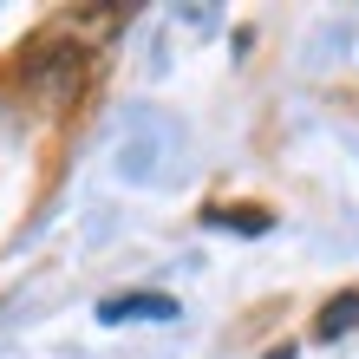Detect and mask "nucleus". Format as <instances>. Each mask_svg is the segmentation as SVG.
I'll return each instance as SVG.
<instances>
[{
    "mask_svg": "<svg viewBox=\"0 0 359 359\" xmlns=\"http://www.w3.org/2000/svg\"><path fill=\"white\" fill-rule=\"evenodd\" d=\"M20 79H27V92H39L46 104H66L79 92V79H86V46H79L72 33H46L39 46H27Z\"/></svg>",
    "mask_w": 359,
    "mask_h": 359,
    "instance_id": "1",
    "label": "nucleus"
},
{
    "mask_svg": "<svg viewBox=\"0 0 359 359\" xmlns=\"http://www.w3.org/2000/svg\"><path fill=\"white\" fill-rule=\"evenodd\" d=\"M98 320L118 327V320H177V301L170 294H118V301H98Z\"/></svg>",
    "mask_w": 359,
    "mask_h": 359,
    "instance_id": "2",
    "label": "nucleus"
},
{
    "mask_svg": "<svg viewBox=\"0 0 359 359\" xmlns=\"http://www.w3.org/2000/svg\"><path fill=\"white\" fill-rule=\"evenodd\" d=\"M353 327H359V287L333 294V301L320 307V320H313V340H340V333H353Z\"/></svg>",
    "mask_w": 359,
    "mask_h": 359,
    "instance_id": "3",
    "label": "nucleus"
},
{
    "mask_svg": "<svg viewBox=\"0 0 359 359\" xmlns=\"http://www.w3.org/2000/svg\"><path fill=\"white\" fill-rule=\"evenodd\" d=\"M209 222H216V229H242V236H262L274 216H268V209H209Z\"/></svg>",
    "mask_w": 359,
    "mask_h": 359,
    "instance_id": "4",
    "label": "nucleus"
}]
</instances>
